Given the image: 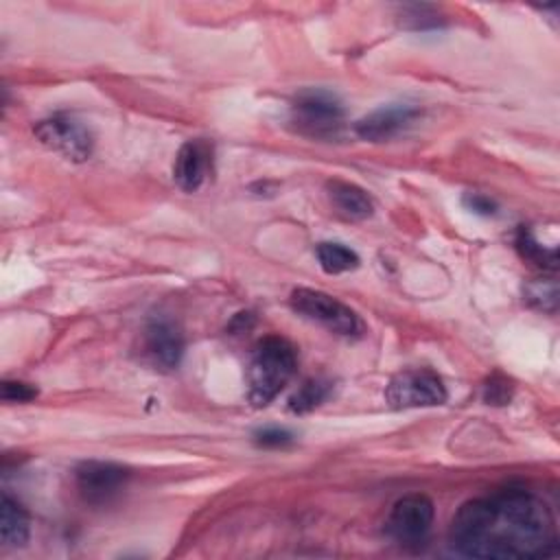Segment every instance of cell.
Instances as JSON below:
<instances>
[{
    "instance_id": "obj_7",
    "label": "cell",
    "mask_w": 560,
    "mask_h": 560,
    "mask_svg": "<svg viewBox=\"0 0 560 560\" xmlns=\"http://www.w3.org/2000/svg\"><path fill=\"white\" fill-rule=\"evenodd\" d=\"M433 523V503L424 494L398 499L385 521L387 534L400 545H418L427 538Z\"/></svg>"
},
{
    "instance_id": "obj_8",
    "label": "cell",
    "mask_w": 560,
    "mask_h": 560,
    "mask_svg": "<svg viewBox=\"0 0 560 560\" xmlns=\"http://www.w3.org/2000/svg\"><path fill=\"white\" fill-rule=\"evenodd\" d=\"M129 479V470L125 466L112 462H83L74 470L77 490L88 503H107L114 499Z\"/></svg>"
},
{
    "instance_id": "obj_6",
    "label": "cell",
    "mask_w": 560,
    "mask_h": 560,
    "mask_svg": "<svg viewBox=\"0 0 560 560\" xmlns=\"http://www.w3.org/2000/svg\"><path fill=\"white\" fill-rule=\"evenodd\" d=\"M33 131L42 144L72 162H85L92 155L94 138L90 129L70 114H55L44 118L35 125Z\"/></svg>"
},
{
    "instance_id": "obj_12",
    "label": "cell",
    "mask_w": 560,
    "mask_h": 560,
    "mask_svg": "<svg viewBox=\"0 0 560 560\" xmlns=\"http://www.w3.org/2000/svg\"><path fill=\"white\" fill-rule=\"evenodd\" d=\"M326 190H328L330 203L346 219L363 221V219L372 217L374 203H372L370 195L361 186H357L352 182H346V179H330L326 184Z\"/></svg>"
},
{
    "instance_id": "obj_2",
    "label": "cell",
    "mask_w": 560,
    "mask_h": 560,
    "mask_svg": "<svg viewBox=\"0 0 560 560\" xmlns=\"http://www.w3.org/2000/svg\"><path fill=\"white\" fill-rule=\"evenodd\" d=\"M295 372V348L278 335L260 339L247 363V396L254 407L269 405Z\"/></svg>"
},
{
    "instance_id": "obj_16",
    "label": "cell",
    "mask_w": 560,
    "mask_h": 560,
    "mask_svg": "<svg viewBox=\"0 0 560 560\" xmlns=\"http://www.w3.org/2000/svg\"><path fill=\"white\" fill-rule=\"evenodd\" d=\"M516 249L521 252V256L542 269H556L558 267V256L556 249H545L529 230L521 228L516 234Z\"/></svg>"
},
{
    "instance_id": "obj_15",
    "label": "cell",
    "mask_w": 560,
    "mask_h": 560,
    "mask_svg": "<svg viewBox=\"0 0 560 560\" xmlns=\"http://www.w3.org/2000/svg\"><path fill=\"white\" fill-rule=\"evenodd\" d=\"M332 389V383L330 381H324V378H311V381H304L289 398V411L291 413H308L313 411L315 407H319L328 394Z\"/></svg>"
},
{
    "instance_id": "obj_9",
    "label": "cell",
    "mask_w": 560,
    "mask_h": 560,
    "mask_svg": "<svg viewBox=\"0 0 560 560\" xmlns=\"http://www.w3.org/2000/svg\"><path fill=\"white\" fill-rule=\"evenodd\" d=\"M144 352L162 370L177 368L184 354L182 330L166 317H153L144 328Z\"/></svg>"
},
{
    "instance_id": "obj_17",
    "label": "cell",
    "mask_w": 560,
    "mask_h": 560,
    "mask_svg": "<svg viewBox=\"0 0 560 560\" xmlns=\"http://www.w3.org/2000/svg\"><path fill=\"white\" fill-rule=\"evenodd\" d=\"M525 300L540 311H556L558 287L553 280H536L525 287Z\"/></svg>"
},
{
    "instance_id": "obj_21",
    "label": "cell",
    "mask_w": 560,
    "mask_h": 560,
    "mask_svg": "<svg viewBox=\"0 0 560 560\" xmlns=\"http://www.w3.org/2000/svg\"><path fill=\"white\" fill-rule=\"evenodd\" d=\"M464 206H466L470 212L483 214V217H490V214L497 212V203H494L490 197L481 195V192H466V195H464Z\"/></svg>"
},
{
    "instance_id": "obj_3",
    "label": "cell",
    "mask_w": 560,
    "mask_h": 560,
    "mask_svg": "<svg viewBox=\"0 0 560 560\" xmlns=\"http://www.w3.org/2000/svg\"><path fill=\"white\" fill-rule=\"evenodd\" d=\"M291 120L311 138H332L343 125V105L328 90H304L291 105Z\"/></svg>"
},
{
    "instance_id": "obj_11",
    "label": "cell",
    "mask_w": 560,
    "mask_h": 560,
    "mask_svg": "<svg viewBox=\"0 0 560 560\" xmlns=\"http://www.w3.org/2000/svg\"><path fill=\"white\" fill-rule=\"evenodd\" d=\"M210 168H212V144L203 138L188 140L179 147L175 155L173 179L182 190L192 192L206 182Z\"/></svg>"
},
{
    "instance_id": "obj_14",
    "label": "cell",
    "mask_w": 560,
    "mask_h": 560,
    "mask_svg": "<svg viewBox=\"0 0 560 560\" xmlns=\"http://www.w3.org/2000/svg\"><path fill=\"white\" fill-rule=\"evenodd\" d=\"M315 256L319 260V267L326 273H343L359 267V256L354 249L346 247L343 243L324 241L315 247Z\"/></svg>"
},
{
    "instance_id": "obj_5",
    "label": "cell",
    "mask_w": 560,
    "mask_h": 560,
    "mask_svg": "<svg viewBox=\"0 0 560 560\" xmlns=\"http://www.w3.org/2000/svg\"><path fill=\"white\" fill-rule=\"evenodd\" d=\"M446 400V387L442 378L427 368L402 370L394 374L385 387V402L392 409L435 407Z\"/></svg>"
},
{
    "instance_id": "obj_20",
    "label": "cell",
    "mask_w": 560,
    "mask_h": 560,
    "mask_svg": "<svg viewBox=\"0 0 560 560\" xmlns=\"http://www.w3.org/2000/svg\"><path fill=\"white\" fill-rule=\"evenodd\" d=\"M37 396V387L24 381H4L2 383V400L4 402H28Z\"/></svg>"
},
{
    "instance_id": "obj_13",
    "label": "cell",
    "mask_w": 560,
    "mask_h": 560,
    "mask_svg": "<svg viewBox=\"0 0 560 560\" xmlns=\"http://www.w3.org/2000/svg\"><path fill=\"white\" fill-rule=\"evenodd\" d=\"M28 514L26 510L11 499L9 494H2L0 505V532H2V545L18 549L28 542Z\"/></svg>"
},
{
    "instance_id": "obj_4",
    "label": "cell",
    "mask_w": 560,
    "mask_h": 560,
    "mask_svg": "<svg viewBox=\"0 0 560 560\" xmlns=\"http://www.w3.org/2000/svg\"><path fill=\"white\" fill-rule=\"evenodd\" d=\"M289 304L298 315L322 324L324 328H328L335 335L354 337L361 332L359 315L348 304L339 302L337 298H332L324 291L306 289V287L293 289Z\"/></svg>"
},
{
    "instance_id": "obj_10",
    "label": "cell",
    "mask_w": 560,
    "mask_h": 560,
    "mask_svg": "<svg viewBox=\"0 0 560 560\" xmlns=\"http://www.w3.org/2000/svg\"><path fill=\"white\" fill-rule=\"evenodd\" d=\"M418 114H420V109L416 105L394 103L387 107H378V109L370 112L368 116H363L361 120H357L354 131L363 140L383 142V140H389L396 133H400L407 125H411V120Z\"/></svg>"
},
{
    "instance_id": "obj_19",
    "label": "cell",
    "mask_w": 560,
    "mask_h": 560,
    "mask_svg": "<svg viewBox=\"0 0 560 560\" xmlns=\"http://www.w3.org/2000/svg\"><path fill=\"white\" fill-rule=\"evenodd\" d=\"M295 440L293 431L284 429V427H265V429H258L254 433V442L258 446H265V448H278V446H287Z\"/></svg>"
},
{
    "instance_id": "obj_18",
    "label": "cell",
    "mask_w": 560,
    "mask_h": 560,
    "mask_svg": "<svg viewBox=\"0 0 560 560\" xmlns=\"http://www.w3.org/2000/svg\"><path fill=\"white\" fill-rule=\"evenodd\" d=\"M512 398V385L505 376L492 374L483 385V400L488 405H505Z\"/></svg>"
},
{
    "instance_id": "obj_1",
    "label": "cell",
    "mask_w": 560,
    "mask_h": 560,
    "mask_svg": "<svg viewBox=\"0 0 560 560\" xmlns=\"http://www.w3.org/2000/svg\"><path fill=\"white\" fill-rule=\"evenodd\" d=\"M451 545L470 558H538L556 549V523L532 492L508 488L466 501L453 516Z\"/></svg>"
}]
</instances>
